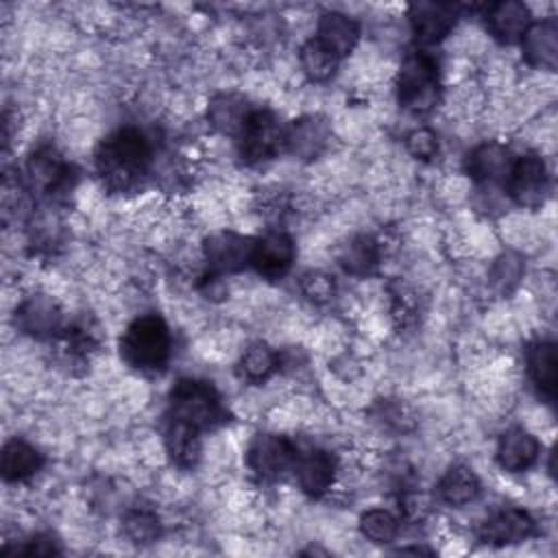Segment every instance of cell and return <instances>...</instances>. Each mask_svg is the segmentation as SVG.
Wrapping results in <instances>:
<instances>
[{
    "label": "cell",
    "mask_w": 558,
    "mask_h": 558,
    "mask_svg": "<svg viewBox=\"0 0 558 558\" xmlns=\"http://www.w3.org/2000/svg\"><path fill=\"white\" fill-rule=\"evenodd\" d=\"M279 366V355L264 342H253L240 360V373L244 379L259 384L266 381Z\"/></svg>",
    "instance_id": "4316f807"
},
{
    "label": "cell",
    "mask_w": 558,
    "mask_h": 558,
    "mask_svg": "<svg viewBox=\"0 0 558 558\" xmlns=\"http://www.w3.org/2000/svg\"><path fill=\"white\" fill-rule=\"evenodd\" d=\"M296 447L277 434H257L246 451L248 469L264 482L279 480L286 471H292Z\"/></svg>",
    "instance_id": "52a82bcc"
},
{
    "label": "cell",
    "mask_w": 558,
    "mask_h": 558,
    "mask_svg": "<svg viewBox=\"0 0 558 558\" xmlns=\"http://www.w3.org/2000/svg\"><path fill=\"white\" fill-rule=\"evenodd\" d=\"M163 442L170 460L181 469H192L201 458V432L174 416H166Z\"/></svg>",
    "instance_id": "44dd1931"
},
{
    "label": "cell",
    "mask_w": 558,
    "mask_h": 558,
    "mask_svg": "<svg viewBox=\"0 0 558 558\" xmlns=\"http://www.w3.org/2000/svg\"><path fill=\"white\" fill-rule=\"evenodd\" d=\"M122 530L126 534V538L131 543H137V545H150L159 538L161 534V523H159V517L148 510V508H133L124 514V521H122Z\"/></svg>",
    "instance_id": "f1b7e54d"
},
{
    "label": "cell",
    "mask_w": 558,
    "mask_h": 558,
    "mask_svg": "<svg viewBox=\"0 0 558 558\" xmlns=\"http://www.w3.org/2000/svg\"><path fill=\"white\" fill-rule=\"evenodd\" d=\"M521 277V262L514 255H501L493 266V286L499 292H508Z\"/></svg>",
    "instance_id": "d6a6232c"
},
{
    "label": "cell",
    "mask_w": 558,
    "mask_h": 558,
    "mask_svg": "<svg viewBox=\"0 0 558 558\" xmlns=\"http://www.w3.org/2000/svg\"><path fill=\"white\" fill-rule=\"evenodd\" d=\"M460 15V7L451 2H414L410 7V24L414 37L423 46L438 44L449 35Z\"/></svg>",
    "instance_id": "9c48e42d"
},
{
    "label": "cell",
    "mask_w": 558,
    "mask_h": 558,
    "mask_svg": "<svg viewBox=\"0 0 558 558\" xmlns=\"http://www.w3.org/2000/svg\"><path fill=\"white\" fill-rule=\"evenodd\" d=\"M360 532L371 543H390L399 532V521L388 510L373 508L360 517Z\"/></svg>",
    "instance_id": "f546056e"
},
{
    "label": "cell",
    "mask_w": 558,
    "mask_h": 558,
    "mask_svg": "<svg viewBox=\"0 0 558 558\" xmlns=\"http://www.w3.org/2000/svg\"><path fill=\"white\" fill-rule=\"evenodd\" d=\"M338 57L331 54L323 44H318L316 39H310L303 48H301V68L303 72L316 81V83H323V81H329L336 70H338Z\"/></svg>",
    "instance_id": "83f0119b"
},
{
    "label": "cell",
    "mask_w": 558,
    "mask_h": 558,
    "mask_svg": "<svg viewBox=\"0 0 558 558\" xmlns=\"http://www.w3.org/2000/svg\"><path fill=\"white\" fill-rule=\"evenodd\" d=\"M301 292L312 303H327L336 294V281L327 272L312 270L301 277Z\"/></svg>",
    "instance_id": "4dcf8cb0"
},
{
    "label": "cell",
    "mask_w": 558,
    "mask_h": 558,
    "mask_svg": "<svg viewBox=\"0 0 558 558\" xmlns=\"http://www.w3.org/2000/svg\"><path fill=\"white\" fill-rule=\"evenodd\" d=\"M20 329L33 338H52L63 327L59 303L46 294H31L15 312Z\"/></svg>",
    "instance_id": "7c38bea8"
},
{
    "label": "cell",
    "mask_w": 558,
    "mask_h": 558,
    "mask_svg": "<svg viewBox=\"0 0 558 558\" xmlns=\"http://www.w3.org/2000/svg\"><path fill=\"white\" fill-rule=\"evenodd\" d=\"M26 177L31 187L52 194L70 183V166L52 146H41L28 157Z\"/></svg>",
    "instance_id": "2e32d148"
},
{
    "label": "cell",
    "mask_w": 558,
    "mask_h": 558,
    "mask_svg": "<svg viewBox=\"0 0 558 558\" xmlns=\"http://www.w3.org/2000/svg\"><path fill=\"white\" fill-rule=\"evenodd\" d=\"M168 414L196 427L198 432L214 429L227 423L229 412L218 390L203 379H179L168 397Z\"/></svg>",
    "instance_id": "3957f363"
},
{
    "label": "cell",
    "mask_w": 558,
    "mask_h": 558,
    "mask_svg": "<svg viewBox=\"0 0 558 558\" xmlns=\"http://www.w3.org/2000/svg\"><path fill=\"white\" fill-rule=\"evenodd\" d=\"M530 24H532V15L523 2L504 0L486 9V26L493 33V37L501 44L521 41Z\"/></svg>",
    "instance_id": "e0dca14e"
},
{
    "label": "cell",
    "mask_w": 558,
    "mask_h": 558,
    "mask_svg": "<svg viewBox=\"0 0 558 558\" xmlns=\"http://www.w3.org/2000/svg\"><path fill=\"white\" fill-rule=\"evenodd\" d=\"M512 161H514V157L510 155V150L504 144L486 142L466 155L464 168L473 181L493 185V183H506Z\"/></svg>",
    "instance_id": "5bb4252c"
},
{
    "label": "cell",
    "mask_w": 558,
    "mask_h": 558,
    "mask_svg": "<svg viewBox=\"0 0 558 558\" xmlns=\"http://www.w3.org/2000/svg\"><path fill=\"white\" fill-rule=\"evenodd\" d=\"M525 360H527L530 379L534 381L536 390L543 397L554 399V395H556V344L549 340H538V342L530 344Z\"/></svg>",
    "instance_id": "603a6c76"
},
{
    "label": "cell",
    "mask_w": 558,
    "mask_h": 558,
    "mask_svg": "<svg viewBox=\"0 0 558 558\" xmlns=\"http://www.w3.org/2000/svg\"><path fill=\"white\" fill-rule=\"evenodd\" d=\"M397 98L403 109L414 113L429 111L440 98L438 63L427 50L410 52L397 74Z\"/></svg>",
    "instance_id": "277c9868"
},
{
    "label": "cell",
    "mask_w": 558,
    "mask_h": 558,
    "mask_svg": "<svg viewBox=\"0 0 558 558\" xmlns=\"http://www.w3.org/2000/svg\"><path fill=\"white\" fill-rule=\"evenodd\" d=\"M253 109L246 105V100L238 94H218L211 98L207 107V118L214 129H218L225 135H235L242 131L248 113Z\"/></svg>",
    "instance_id": "cb8c5ba5"
},
{
    "label": "cell",
    "mask_w": 558,
    "mask_h": 558,
    "mask_svg": "<svg viewBox=\"0 0 558 558\" xmlns=\"http://www.w3.org/2000/svg\"><path fill=\"white\" fill-rule=\"evenodd\" d=\"M521 48L530 65L554 70L558 63V24L554 20L530 24L521 37Z\"/></svg>",
    "instance_id": "ffe728a7"
},
{
    "label": "cell",
    "mask_w": 558,
    "mask_h": 558,
    "mask_svg": "<svg viewBox=\"0 0 558 558\" xmlns=\"http://www.w3.org/2000/svg\"><path fill=\"white\" fill-rule=\"evenodd\" d=\"M536 530L534 519L519 508H501L493 512L480 527V538L490 545H510L527 541Z\"/></svg>",
    "instance_id": "4fadbf2b"
},
{
    "label": "cell",
    "mask_w": 558,
    "mask_h": 558,
    "mask_svg": "<svg viewBox=\"0 0 558 558\" xmlns=\"http://www.w3.org/2000/svg\"><path fill=\"white\" fill-rule=\"evenodd\" d=\"M438 495L449 506H466L480 495V480L466 464H453L440 477Z\"/></svg>",
    "instance_id": "d4e9b609"
},
{
    "label": "cell",
    "mask_w": 558,
    "mask_h": 558,
    "mask_svg": "<svg viewBox=\"0 0 558 558\" xmlns=\"http://www.w3.org/2000/svg\"><path fill=\"white\" fill-rule=\"evenodd\" d=\"M294 262V242L286 231H268L253 240L251 266L266 279L283 277Z\"/></svg>",
    "instance_id": "30bf717a"
},
{
    "label": "cell",
    "mask_w": 558,
    "mask_h": 558,
    "mask_svg": "<svg viewBox=\"0 0 558 558\" xmlns=\"http://www.w3.org/2000/svg\"><path fill=\"white\" fill-rule=\"evenodd\" d=\"M538 440L523 427H510L499 436L497 462L508 473L527 471L538 458Z\"/></svg>",
    "instance_id": "ac0fdd59"
},
{
    "label": "cell",
    "mask_w": 558,
    "mask_h": 558,
    "mask_svg": "<svg viewBox=\"0 0 558 558\" xmlns=\"http://www.w3.org/2000/svg\"><path fill=\"white\" fill-rule=\"evenodd\" d=\"M251 253H253V240L231 231L211 233L203 242V255L209 268L216 272L242 270L244 266L251 264Z\"/></svg>",
    "instance_id": "8fae6325"
},
{
    "label": "cell",
    "mask_w": 558,
    "mask_h": 558,
    "mask_svg": "<svg viewBox=\"0 0 558 558\" xmlns=\"http://www.w3.org/2000/svg\"><path fill=\"white\" fill-rule=\"evenodd\" d=\"M506 190L512 196V201L521 207L543 205L549 192V177L543 157L536 153L514 157L506 179Z\"/></svg>",
    "instance_id": "8992f818"
},
{
    "label": "cell",
    "mask_w": 558,
    "mask_h": 558,
    "mask_svg": "<svg viewBox=\"0 0 558 558\" xmlns=\"http://www.w3.org/2000/svg\"><path fill=\"white\" fill-rule=\"evenodd\" d=\"M405 146H408L412 157L429 161L438 153V137H436V133L432 129H414L405 137Z\"/></svg>",
    "instance_id": "1f68e13d"
},
{
    "label": "cell",
    "mask_w": 558,
    "mask_h": 558,
    "mask_svg": "<svg viewBox=\"0 0 558 558\" xmlns=\"http://www.w3.org/2000/svg\"><path fill=\"white\" fill-rule=\"evenodd\" d=\"M20 551L28 556H52V554H59L61 549L50 534H37L31 541H26V547H22Z\"/></svg>",
    "instance_id": "836d02e7"
},
{
    "label": "cell",
    "mask_w": 558,
    "mask_h": 558,
    "mask_svg": "<svg viewBox=\"0 0 558 558\" xmlns=\"http://www.w3.org/2000/svg\"><path fill=\"white\" fill-rule=\"evenodd\" d=\"M172 351V338L166 320L159 314L137 316L120 338L122 360L142 373L161 371Z\"/></svg>",
    "instance_id": "7a4b0ae2"
},
{
    "label": "cell",
    "mask_w": 558,
    "mask_h": 558,
    "mask_svg": "<svg viewBox=\"0 0 558 558\" xmlns=\"http://www.w3.org/2000/svg\"><path fill=\"white\" fill-rule=\"evenodd\" d=\"M44 464L41 453L26 440L13 438L2 447L0 471L7 482H22L35 475Z\"/></svg>",
    "instance_id": "7402d4cb"
},
{
    "label": "cell",
    "mask_w": 558,
    "mask_h": 558,
    "mask_svg": "<svg viewBox=\"0 0 558 558\" xmlns=\"http://www.w3.org/2000/svg\"><path fill=\"white\" fill-rule=\"evenodd\" d=\"M150 163L153 146L135 126L113 131L96 148V170L111 192H129L140 185Z\"/></svg>",
    "instance_id": "6da1fadb"
},
{
    "label": "cell",
    "mask_w": 558,
    "mask_h": 558,
    "mask_svg": "<svg viewBox=\"0 0 558 558\" xmlns=\"http://www.w3.org/2000/svg\"><path fill=\"white\" fill-rule=\"evenodd\" d=\"M286 148V126L268 109H253L238 133V153L246 163L277 157Z\"/></svg>",
    "instance_id": "5b68a950"
},
{
    "label": "cell",
    "mask_w": 558,
    "mask_h": 558,
    "mask_svg": "<svg viewBox=\"0 0 558 558\" xmlns=\"http://www.w3.org/2000/svg\"><path fill=\"white\" fill-rule=\"evenodd\" d=\"M329 140L331 129L320 116H303L286 126V148L301 159H316Z\"/></svg>",
    "instance_id": "9a60e30c"
},
{
    "label": "cell",
    "mask_w": 558,
    "mask_h": 558,
    "mask_svg": "<svg viewBox=\"0 0 558 558\" xmlns=\"http://www.w3.org/2000/svg\"><path fill=\"white\" fill-rule=\"evenodd\" d=\"M314 39L318 44H323L331 54L342 59L355 48V44L360 39V26L353 17H349L340 11H327L318 20Z\"/></svg>",
    "instance_id": "d6986e66"
},
{
    "label": "cell",
    "mask_w": 558,
    "mask_h": 558,
    "mask_svg": "<svg viewBox=\"0 0 558 558\" xmlns=\"http://www.w3.org/2000/svg\"><path fill=\"white\" fill-rule=\"evenodd\" d=\"M336 471H338L336 456L329 453L327 449H320V447L299 449L296 447L292 473L303 493H307L312 497L327 493L336 480Z\"/></svg>",
    "instance_id": "ba28073f"
},
{
    "label": "cell",
    "mask_w": 558,
    "mask_h": 558,
    "mask_svg": "<svg viewBox=\"0 0 558 558\" xmlns=\"http://www.w3.org/2000/svg\"><path fill=\"white\" fill-rule=\"evenodd\" d=\"M338 262L349 275H368L379 264V244L371 235H357L342 246Z\"/></svg>",
    "instance_id": "484cf974"
}]
</instances>
